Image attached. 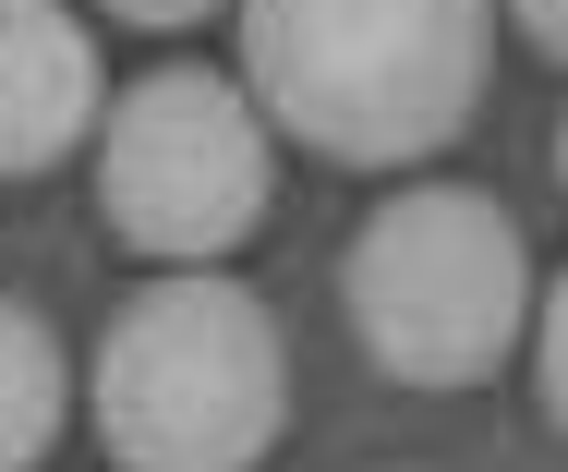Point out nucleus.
Here are the masks:
<instances>
[{"label": "nucleus", "instance_id": "20e7f679", "mask_svg": "<svg viewBox=\"0 0 568 472\" xmlns=\"http://www.w3.org/2000/svg\"><path fill=\"white\" fill-rule=\"evenodd\" d=\"M98 207L145 267H206L266 219V110L206 61H158L98 121Z\"/></svg>", "mask_w": 568, "mask_h": 472}, {"label": "nucleus", "instance_id": "7ed1b4c3", "mask_svg": "<svg viewBox=\"0 0 568 472\" xmlns=\"http://www.w3.org/2000/svg\"><path fill=\"white\" fill-rule=\"evenodd\" d=\"M339 303L351 340L375 352V375L399 388H471L496 375L520 315H532V254L520 219L471 182H412L387 194L339 254Z\"/></svg>", "mask_w": 568, "mask_h": 472}, {"label": "nucleus", "instance_id": "423d86ee", "mask_svg": "<svg viewBox=\"0 0 568 472\" xmlns=\"http://www.w3.org/2000/svg\"><path fill=\"white\" fill-rule=\"evenodd\" d=\"M61 412H73V363H61V340H49L37 303L0 291V472H37V461H49Z\"/></svg>", "mask_w": 568, "mask_h": 472}, {"label": "nucleus", "instance_id": "1a4fd4ad", "mask_svg": "<svg viewBox=\"0 0 568 472\" xmlns=\"http://www.w3.org/2000/svg\"><path fill=\"white\" fill-rule=\"evenodd\" d=\"M121 24H206V12H219V0H110Z\"/></svg>", "mask_w": 568, "mask_h": 472}, {"label": "nucleus", "instance_id": "f257e3e1", "mask_svg": "<svg viewBox=\"0 0 568 472\" xmlns=\"http://www.w3.org/2000/svg\"><path fill=\"white\" fill-rule=\"evenodd\" d=\"M496 73V0H242V86L339 170L436 158Z\"/></svg>", "mask_w": 568, "mask_h": 472}, {"label": "nucleus", "instance_id": "39448f33", "mask_svg": "<svg viewBox=\"0 0 568 472\" xmlns=\"http://www.w3.org/2000/svg\"><path fill=\"white\" fill-rule=\"evenodd\" d=\"M110 121V73L73 0H0V182H37Z\"/></svg>", "mask_w": 568, "mask_h": 472}, {"label": "nucleus", "instance_id": "f03ea898", "mask_svg": "<svg viewBox=\"0 0 568 472\" xmlns=\"http://www.w3.org/2000/svg\"><path fill=\"white\" fill-rule=\"evenodd\" d=\"M85 412L121 472H254L291 424V352L266 291L206 267H170L158 291H133L98 328Z\"/></svg>", "mask_w": 568, "mask_h": 472}, {"label": "nucleus", "instance_id": "6e6552de", "mask_svg": "<svg viewBox=\"0 0 568 472\" xmlns=\"http://www.w3.org/2000/svg\"><path fill=\"white\" fill-rule=\"evenodd\" d=\"M508 12H520V37H532L545 61H568V0H508Z\"/></svg>", "mask_w": 568, "mask_h": 472}, {"label": "nucleus", "instance_id": "9d476101", "mask_svg": "<svg viewBox=\"0 0 568 472\" xmlns=\"http://www.w3.org/2000/svg\"><path fill=\"white\" fill-rule=\"evenodd\" d=\"M557 182H568V121H557Z\"/></svg>", "mask_w": 568, "mask_h": 472}, {"label": "nucleus", "instance_id": "0eeeda50", "mask_svg": "<svg viewBox=\"0 0 568 472\" xmlns=\"http://www.w3.org/2000/svg\"><path fill=\"white\" fill-rule=\"evenodd\" d=\"M532 388H545V424H568V279L545 291V328H532Z\"/></svg>", "mask_w": 568, "mask_h": 472}]
</instances>
